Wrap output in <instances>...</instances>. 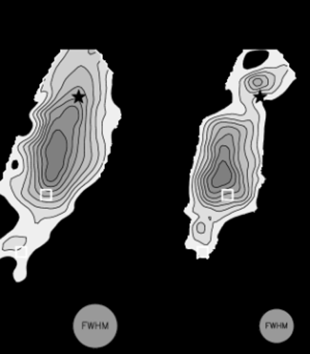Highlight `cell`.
<instances>
[{
    "label": "cell",
    "instance_id": "7a4b0ae2",
    "mask_svg": "<svg viewBox=\"0 0 310 354\" xmlns=\"http://www.w3.org/2000/svg\"><path fill=\"white\" fill-rule=\"evenodd\" d=\"M260 335L272 344H282L295 330L293 317L282 308H272L262 315L258 324Z\"/></svg>",
    "mask_w": 310,
    "mask_h": 354
},
{
    "label": "cell",
    "instance_id": "6da1fadb",
    "mask_svg": "<svg viewBox=\"0 0 310 354\" xmlns=\"http://www.w3.org/2000/svg\"><path fill=\"white\" fill-rule=\"evenodd\" d=\"M119 321L115 313L101 304H90L78 310L73 333L81 345L92 349L106 347L115 339Z\"/></svg>",
    "mask_w": 310,
    "mask_h": 354
}]
</instances>
